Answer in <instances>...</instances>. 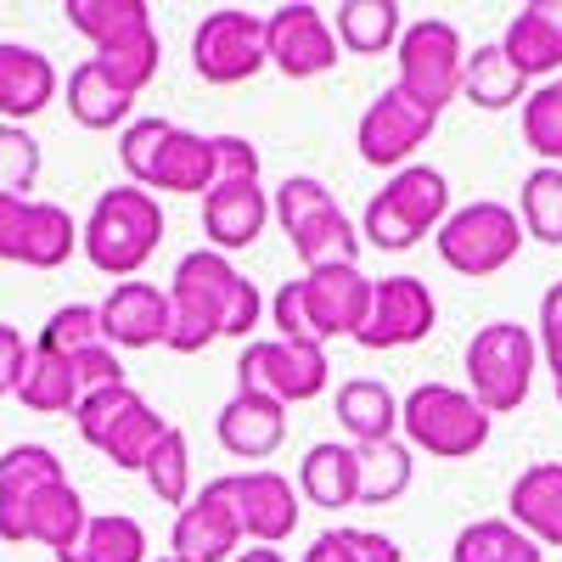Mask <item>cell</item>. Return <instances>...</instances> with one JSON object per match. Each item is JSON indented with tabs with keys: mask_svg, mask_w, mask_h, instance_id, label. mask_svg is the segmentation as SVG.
<instances>
[{
	"mask_svg": "<svg viewBox=\"0 0 562 562\" xmlns=\"http://www.w3.org/2000/svg\"><path fill=\"white\" fill-rule=\"evenodd\" d=\"M405 34V18L394 0H344L338 7V45L349 57H383Z\"/></svg>",
	"mask_w": 562,
	"mask_h": 562,
	"instance_id": "4dcf8cb0",
	"label": "cell"
},
{
	"mask_svg": "<svg viewBox=\"0 0 562 562\" xmlns=\"http://www.w3.org/2000/svg\"><path fill=\"white\" fill-rule=\"evenodd\" d=\"M158 562H180V557H158Z\"/></svg>",
	"mask_w": 562,
	"mask_h": 562,
	"instance_id": "f5cc1de1",
	"label": "cell"
},
{
	"mask_svg": "<svg viewBox=\"0 0 562 562\" xmlns=\"http://www.w3.org/2000/svg\"><path fill=\"white\" fill-rule=\"evenodd\" d=\"M140 473H147V490L164 506H186V501H192V439H186V428L169 422V434L158 439V450L147 456Z\"/></svg>",
	"mask_w": 562,
	"mask_h": 562,
	"instance_id": "74e56055",
	"label": "cell"
},
{
	"mask_svg": "<svg viewBox=\"0 0 562 562\" xmlns=\"http://www.w3.org/2000/svg\"><path fill=\"white\" fill-rule=\"evenodd\" d=\"M130 108H135V97H130V90H119V85L97 68V57H85V63L68 74V113H74L85 130L130 124Z\"/></svg>",
	"mask_w": 562,
	"mask_h": 562,
	"instance_id": "1f68e13d",
	"label": "cell"
},
{
	"mask_svg": "<svg viewBox=\"0 0 562 562\" xmlns=\"http://www.w3.org/2000/svg\"><path fill=\"white\" fill-rule=\"evenodd\" d=\"M394 63H400V90L411 102H422L428 113H445L461 97V68H467V45L456 34V23L445 18H422L405 23L400 45H394Z\"/></svg>",
	"mask_w": 562,
	"mask_h": 562,
	"instance_id": "30bf717a",
	"label": "cell"
},
{
	"mask_svg": "<svg viewBox=\"0 0 562 562\" xmlns=\"http://www.w3.org/2000/svg\"><path fill=\"white\" fill-rule=\"evenodd\" d=\"M164 243V209L153 192H140V186H108L90 209V220L79 225V248L85 259L97 265L102 276L113 281H130L140 265H147Z\"/></svg>",
	"mask_w": 562,
	"mask_h": 562,
	"instance_id": "277c9868",
	"label": "cell"
},
{
	"mask_svg": "<svg viewBox=\"0 0 562 562\" xmlns=\"http://www.w3.org/2000/svg\"><path fill=\"white\" fill-rule=\"evenodd\" d=\"M512 524L535 546H562V461H535L512 479Z\"/></svg>",
	"mask_w": 562,
	"mask_h": 562,
	"instance_id": "cb8c5ba5",
	"label": "cell"
},
{
	"mask_svg": "<svg viewBox=\"0 0 562 562\" xmlns=\"http://www.w3.org/2000/svg\"><path fill=\"white\" fill-rule=\"evenodd\" d=\"M63 12H68V29L85 34L97 52H119V45H135V40L158 34L147 0H68Z\"/></svg>",
	"mask_w": 562,
	"mask_h": 562,
	"instance_id": "484cf974",
	"label": "cell"
},
{
	"mask_svg": "<svg viewBox=\"0 0 562 562\" xmlns=\"http://www.w3.org/2000/svg\"><path fill=\"white\" fill-rule=\"evenodd\" d=\"M450 562H546V551L512 518H479L456 535Z\"/></svg>",
	"mask_w": 562,
	"mask_h": 562,
	"instance_id": "d6a6232c",
	"label": "cell"
},
{
	"mask_svg": "<svg viewBox=\"0 0 562 562\" xmlns=\"http://www.w3.org/2000/svg\"><path fill=\"white\" fill-rule=\"evenodd\" d=\"M524 140L562 169V74L546 79L540 90H529V102H524Z\"/></svg>",
	"mask_w": 562,
	"mask_h": 562,
	"instance_id": "60d3db41",
	"label": "cell"
},
{
	"mask_svg": "<svg viewBox=\"0 0 562 562\" xmlns=\"http://www.w3.org/2000/svg\"><path fill=\"white\" fill-rule=\"evenodd\" d=\"M79 248V225L63 203H45L34 198L29 214H23V237H18V259L12 265H29V270H57L68 265Z\"/></svg>",
	"mask_w": 562,
	"mask_h": 562,
	"instance_id": "83f0119b",
	"label": "cell"
},
{
	"mask_svg": "<svg viewBox=\"0 0 562 562\" xmlns=\"http://www.w3.org/2000/svg\"><path fill=\"white\" fill-rule=\"evenodd\" d=\"M333 383V360L321 344H288V338H254L237 355V389L265 394L276 405H304L326 394Z\"/></svg>",
	"mask_w": 562,
	"mask_h": 562,
	"instance_id": "8fae6325",
	"label": "cell"
},
{
	"mask_svg": "<svg viewBox=\"0 0 562 562\" xmlns=\"http://www.w3.org/2000/svg\"><path fill=\"white\" fill-rule=\"evenodd\" d=\"M18 400L40 416H74L79 411V378H74V366L52 349H40L29 344V366H23V383H18Z\"/></svg>",
	"mask_w": 562,
	"mask_h": 562,
	"instance_id": "f546056e",
	"label": "cell"
},
{
	"mask_svg": "<svg viewBox=\"0 0 562 562\" xmlns=\"http://www.w3.org/2000/svg\"><path fill=\"white\" fill-rule=\"evenodd\" d=\"M501 52L512 57L524 79H546L562 68V0H529V7L506 23Z\"/></svg>",
	"mask_w": 562,
	"mask_h": 562,
	"instance_id": "603a6c76",
	"label": "cell"
},
{
	"mask_svg": "<svg viewBox=\"0 0 562 562\" xmlns=\"http://www.w3.org/2000/svg\"><path fill=\"white\" fill-rule=\"evenodd\" d=\"M270 192L259 180H237V186H214V192L203 198V231H209V243L214 254H243L265 237V225H270Z\"/></svg>",
	"mask_w": 562,
	"mask_h": 562,
	"instance_id": "ffe728a7",
	"label": "cell"
},
{
	"mask_svg": "<svg viewBox=\"0 0 562 562\" xmlns=\"http://www.w3.org/2000/svg\"><path fill=\"white\" fill-rule=\"evenodd\" d=\"M63 461L52 445H12L7 456H0V540L7 546H23L29 540V518L40 495L63 484Z\"/></svg>",
	"mask_w": 562,
	"mask_h": 562,
	"instance_id": "ac0fdd59",
	"label": "cell"
},
{
	"mask_svg": "<svg viewBox=\"0 0 562 562\" xmlns=\"http://www.w3.org/2000/svg\"><path fill=\"white\" fill-rule=\"evenodd\" d=\"M535 344H540V360L551 366V378H557V371H562V281H551V288H546V299H540Z\"/></svg>",
	"mask_w": 562,
	"mask_h": 562,
	"instance_id": "bcb514c9",
	"label": "cell"
},
{
	"mask_svg": "<svg viewBox=\"0 0 562 562\" xmlns=\"http://www.w3.org/2000/svg\"><path fill=\"white\" fill-rule=\"evenodd\" d=\"M535 371H540V344L518 321H490L467 338V394L490 416L518 411L535 389Z\"/></svg>",
	"mask_w": 562,
	"mask_h": 562,
	"instance_id": "ba28073f",
	"label": "cell"
},
{
	"mask_svg": "<svg viewBox=\"0 0 562 562\" xmlns=\"http://www.w3.org/2000/svg\"><path fill=\"white\" fill-rule=\"evenodd\" d=\"M40 180V140L23 124H0V198H29Z\"/></svg>",
	"mask_w": 562,
	"mask_h": 562,
	"instance_id": "7bdbcfd3",
	"label": "cell"
},
{
	"mask_svg": "<svg viewBox=\"0 0 562 562\" xmlns=\"http://www.w3.org/2000/svg\"><path fill=\"white\" fill-rule=\"evenodd\" d=\"M23 366H29V344H23V333L0 321V400L18 394V383H23Z\"/></svg>",
	"mask_w": 562,
	"mask_h": 562,
	"instance_id": "7dc6e473",
	"label": "cell"
},
{
	"mask_svg": "<svg viewBox=\"0 0 562 562\" xmlns=\"http://www.w3.org/2000/svg\"><path fill=\"white\" fill-rule=\"evenodd\" d=\"M192 68L203 85H243L259 68H270L265 57V18L243 12V7H220L198 23L192 34Z\"/></svg>",
	"mask_w": 562,
	"mask_h": 562,
	"instance_id": "7c38bea8",
	"label": "cell"
},
{
	"mask_svg": "<svg viewBox=\"0 0 562 562\" xmlns=\"http://www.w3.org/2000/svg\"><path fill=\"white\" fill-rule=\"evenodd\" d=\"M551 383H557V400H562V371H557V378H551Z\"/></svg>",
	"mask_w": 562,
	"mask_h": 562,
	"instance_id": "816d5d0a",
	"label": "cell"
},
{
	"mask_svg": "<svg viewBox=\"0 0 562 562\" xmlns=\"http://www.w3.org/2000/svg\"><path fill=\"white\" fill-rule=\"evenodd\" d=\"M40 349H52V355H63V360H74V355H85V349H97V344H108L102 338V315H97V304H63V310H52V321L40 326V338H34Z\"/></svg>",
	"mask_w": 562,
	"mask_h": 562,
	"instance_id": "ab89813d",
	"label": "cell"
},
{
	"mask_svg": "<svg viewBox=\"0 0 562 562\" xmlns=\"http://www.w3.org/2000/svg\"><path fill=\"white\" fill-rule=\"evenodd\" d=\"M164 434H169V422H164L147 400H140V405L119 422V428L97 445V450L119 467V473H140V467H147V456L158 450V439H164Z\"/></svg>",
	"mask_w": 562,
	"mask_h": 562,
	"instance_id": "f35d334b",
	"label": "cell"
},
{
	"mask_svg": "<svg viewBox=\"0 0 562 562\" xmlns=\"http://www.w3.org/2000/svg\"><path fill=\"white\" fill-rule=\"evenodd\" d=\"M344 535H349L355 562H405L400 540H389V535H378V529H344Z\"/></svg>",
	"mask_w": 562,
	"mask_h": 562,
	"instance_id": "c3c4849f",
	"label": "cell"
},
{
	"mask_svg": "<svg viewBox=\"0 0 562 562\" xmlns=\"http://www.w3.org/2000/svg\"><path fill=\"white\" fill-rule=\"evenodd\" d=\"M135 405H140V394H135L130 383H119V389H97V394H85V400H79L74 428H79V439H85L90 450H97V445L119 428V422H124Z\"/></svg>",
	"mask_w": 562,
	"mask_h": 562,
	"instance_id": "ee69618b",
	"label": "cell"
},
{
	"mask_svg": "<svg viewBox=\"0 0 562 562\" xmlns=\"http://www.w3.org/2000/svg\"><path fill=\"white\" fill-rule=\"evenodd\" d=\"M338 29L326 23L321 7H304V0H293V7H276L265 18V57L276 74L288 79H321L338 68Z\"/></svg>",
	"mask_w": 562,
	"mask_h": 562,
	"instance_id": "5bb4252c",
	"label": "cell"
},
{
	"mask_svg": "<svg viewBox=\"0 0 562 562\" xmlns=\"http://www.w3.org/2000/svg\"><path fill=\"white\" fill-rule=\"evenodd\" d=\"M119 164L130 186L140 192H186L209 198L214 192V135L180 130L169 119H130L119 135Z\"/></svg>",
	"mask_w": 562,
	"mask_h": 562,
	"instance_id": "3957f363",
	"label": "cell"
},
{
	"mask_svg": "<svg viewBox=\"0 0 562 562\" xmlns=\"http://www.w3.org/2000/svg\"><path fill=\"white\" fill-rule=\"evenodd\" d=\"M97 68H102L119 90L140 97V90L158 79V68H164V45H158V34H147V40H135V45H119V52H97Z\"/></svg>",
	"mask_w": 562,
	"mask_h": 562,
	"instance_id": "b9f144b4",
	"label": "cell"
},
{
	"mask_svg": "<svg viewBox=\"0 0 562 562\" xmlns=\"http://www.w3.org/2000/svg\"><path fill=\"white\" fill-rule=\"evenodd\" d=\"M214 434H220V445L237 456V461H270L281 450V439H288V405L237 389V394L220 405Z\"/></svg>",
	"mask_w": 562,
	"mask_h": 562,
	"instance_id": "44dd1931",
	"label": "cell"
},
{
	"mask_svg": "<svg viewBox=\"0 0 562 562\" xmlns=\"http://www.w3.org/2000/svg\"><path fill=\"white\" fill-rule=\"evenodd\" d=\"M102 338L113 349H158L169 344V293H158L153 281H119V288L97 304Z\"/></svg>",
	"mask_w": 562,
	"mask_h": 562,
	"instance_id": "d6986e66",
	"label": "cell"
},
{
	"mask_svg": "<svg viewBox=\"0 0 562 562\" xmlns=\"http://www.w3.org/2000/svg\"><path fill=\"white\" fill-rule=\"evenodd\" d=\"M338 422L355 445H389L400 434V400L378 378H349L338 389Z\"/></svg>",
	"mask_w": 562,
	"mask_h": 562,
	"instance_id": "4316f807",
	"label": "cell"
},
{
	"mask_svg": "<svg viewBox=\"0 0 562 562\" xmlns=\"http://www.w3.org/2000/svg\"><path fill=\"white\" fill-rule=\"evenodd\" d=\"M299 495L310 506H326V512L360 506V456H355V445H338V439L310 445L304 461H299Z\"/></svg>",
	"mask_w": 562,
	"mask_h": 562,
	"instance_id": "d4e9b609",
	"label": "cell"
},
{
	"mask_svg": "<svg viewBox=\"0 0 562 562\" xmlns=\"http://www.w3.org/2000/svg\"><path fill=\"white\" fill-rule=\"evenodd\" d=\"M237 562H288L276 546H254V551H237Z\"/></svg>",
	"mask_w": 562,
	"mask_h": 562,
	"instance_id": "f907efd6",
	"label": "cell"
},
{
	"mask_svg": "<svg viewBox=\"0 0 562 562\" xmlns=\"http://www.w3.org/2000/svg\"><path fill=\"white\" fill-rule=\"evenodd\" d=\"M299 562H355L349 535H344V529H326V535H315V540H310V551H304Z\"/></svg>",
	"mask_w": 562,
	"mask_h": 562,
	"instance_id": "681fc988",
	"label": "cell"
},
{
	"mask_svg": "<svg viewBox=\"0 0 562 562\" xmlns=\"http://www.w3.org/2000/svg\"><path fill=\"white\" fill-rule=\"evenodd\" d=\"M518 220H524V237L562 248V169L540 164L524 175V192H518Z\"/></svg>",
	"mask_w": 562,
	"mask_h": 562,
	"instance_id": "8d00e7d4",
	"label": "cell"
},
{
	"mask_svg": "<svg viewBox=\"0 0 562 562\" xmlns=\"http://www.w3.org/2000/svg\"><path fill=\"white\" fill-rule=\"evenodd\" d=\"M231 479V506H237L243 540L254 546H281L299 529V490L293 479H281L276 467H248V473H225Z\"/></svg>",
	"mask_w": 562,
	"mask_h": 562,
	"instance_id": "e0dca14e",
	"label": "cell"
},
{
	"mask_svg": "<svg viewBox=\"0 0 562 562\" xmlns=\"http://www.w3.org/2000/svg\"><path fill=\"white\" fill-rule=\"evenodd\" d=\"M265 315V299L254 281L214 248H192L175 265L169 281V344L175 355H203L214 338L254 344V326Z\"/></svg>",
	"mask_w": 562,
	"mask_h": 562,
	"instance_id": "6da1fadb",
	"label": "cell"
},
{
	"mask_svg": "<svg viewBox=\"0 0 562 562\" xmlns=\"http://www.w3.org/2000/svg\"><path fill=\"white\" fill-rule=\"evenodd\" d=\"M371 281L360 265H321L304 270L299 281H281L270 299V326L288 344H333V338H355L366 315H371Z\"/></svg>",
	"mask_w": 562,
	"mask_h": 562,
	"instance_id": "7a4b0ae2",
	"label": "cell"
},
{
	"mask_svg": "<svg viewBox=\"0 0 562 562\" xmlns=\"http://www.w3.org/2000/svg\"><path fill=\"white\" fill-rule=\"evenodd\" d=\"M57 562H147V529L130 512H108V518H90L79 546L63 551Z\"/></svg>",
	"mask_w": 562,
	"mask_h": 562,
	"instance_id": "e575fe53",
	"label": "cell"
},
{
	"mask_svg": "<svg viewBox=\"0 0 562 562\" xmlns=\"http://www.w3.org/2000/svg\"><path fill=\"white\" fill-rule=\"evenodd\" d=\"M85 524H90V512H85V501H79V490L63 479V484H52L40 495V506H34V518H29V540H40L45 551H74L79 546V535H85Z\"/></svg>",
	"mask_w": 562,
	"mask_h": 562,
	"instance_id": "d590c367",
	"label": "cell"
},
{
	"mask_svg": "<svg viewBox=\"0 0 562 562\" xmlns=\"http://www.w3.org/2000/svg\"><path fill=\"white\" fill-rule=\"evenodd\" d=\"M355 456H360V506H394L411 490V479H416V461H411L405 439L355 445Z\"/></svg>",
	"mask_w": 562,
	"mask_h": 562,
	"instance_id": "836d02e7",
	"label": "cell"
},
{
	"mask_svg": "<svg viewBox=\"0 0 562 562\" xmlns=\"http://www.w3.org/2000/svg\"><path fill=\"white\" fill-rule=\"evenodd\" d=\"M259 180V147L248 135H214V186Z\"/></svg>",
	"mask_w": 562,
	"mask_h": 562,
	"instance_id": "f6af8a7d",
	"label": "cell"
},
{
	"mask_svg": "<svg viewBox=\"0 0 562 562\" xmlns=\"http://www.w3.org/2000/svg\"><path fill=\"white\" fill-rule=\"evenodd\" d=\"M524 243H529V237H524L518 209H506V203H495V198H479V203H467V209H450V220L439 225V237H434L439 259H445L456 276H467V281L501 276L512 259H518Z\"/></svg>",
	"mask_w": 562,
	"mask_h": 562,
	"instance_id": "9c48e42d",
	"label": "cell"
},
{
	"mask_svg": "<svg viewBox=\"0 0 562 562\" xmlns=\"http://www.w3.org/2000/svg\"><path fill=\"white\" fill-rule=\"evenodd\" d=\"M237 551H243V524H237V506H231V479H209L175 512L169 557H180V562H237Z\"/></svg>",
	"mask_w": 562,
	"mask_h": 562,
	"instance_id": "2e32d148",
	"label": "cell"
},
{
	"mask_svg": "<svg viewBox=\"0 0 562 562\" xmlns=\"http://www.w3.org/2000/svg\"><path fill=\"white\" fill-rule=\"evenodd\" d=\"M434 321H439V304L428 293V281L422 276H383L378 288H371V315L355 333V344L371 349V355L411 349L434 333Z\"/></svg>",
	"mask_w": 562,
	"mask_h": 562,
	"instance_id": "9a60e30c",
	"label": "cell"
},
{
	"mask_svg": "<svg viewBox=\"0 0 562 562\" xmlns=\"http://www.w3.org/2000/svg\"><path fill=\"white\" fill-rule=\"evenodd\" d=\"M270 214L281 225V237L293 243L304 270L321 265H360V231L355 220L338 209L333 186L315 180V175H288L270 192Z\"/></svg>",
	"mask_w": 562,
	"mask_h": 562,
	"instance_id": "5b68a950",
	"label": "cell"
},
{
	"mask_svg": "<svg viewBox=\"0 0 562 562\" xmlns=\"http://www.w3.org/2000/svg\"><path fill=\"white\" fill-rule=\"evenodd\" d=\"M461 97L473 102V108H484V113H506V108L529 102V79L512 68V57L501 52V40H495V45H479V52L467 57Z\"/></svg>",
	"mask_w": 562,
	"mask_h": 562,
	"instance_id": "f1b7e54d",
	"label": "cell"
},
{
	"mask_svg": "<svg viewBox=\"0 0 562 562\" xmlns=\"http://www.w3.org/2000/svg\"><path fill=\"white\" fill-rule=\"evenodd\" d=\"M490 411L456 383H416L400 400V434L411 450L434 461H467L490 445Z\"/></svg>",
	"mask_w": 562,
	"mask_h": 562,
	"instance_id": "52a82bcc",
	"label": "cell"
},
{
	"mask_svg": "<svg viewBox=\"0 0 562 562\" xmlns=\"http://www.w3.org/2000/svg\"><path fill=\"white\" fill-rule=\"evenodd\" d=\"M57 102V68L23 40H0V119L23 124Z\"/></svg>",
	"mask_w": 562,
	"mask_h": 562,
	"instance_id": "7402d4cb",
	"label": "cell"
},
{
	"mask_svg": "<svg viewBox=\"0 0 562 562\" xmlns=\"http://www.w3.org/2000/svg\"><path fill=\"white\" fill-rule=\"evenodd\" d=\"M445 220H450V180L434 164H405L400 175L383 180V192L366 203L360 243H371L378 254H405L422 237H439Z\"/></svg>",
	"mask_w": 562,
	"mask_h": 562,
	"instance_id": "8992f818",
	"label": "cell"
},
{
	"mask_svg": "<svg viewBox=\"0 0 562 562\" xmlns=\"http://www.w3.org/2000/svg\"><path fill=\"white\" fill-rule=\"evenodd\" d=\"M439 130V113H428L422 102H411L400 85H389L355 124V147L371 169H405L416 158V147H428V135Z\"/></svg>",
	"mask_w": 562,
	"mask_h": 562,
	"instance_id": "4fadbf2b",
	"label": "cell"
}]
</instances>
